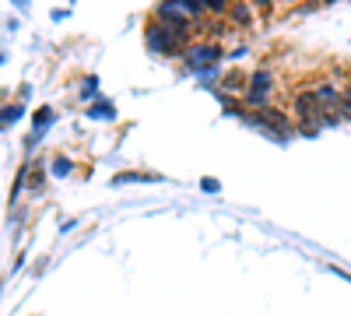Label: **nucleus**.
I'll list each match as a JSON object with an SVG mask.
<instances>
[{"label": "nucleus", "mask_w": 351, "mask_h": 316, "mask_svg": "<svg viewBox=\"0 0 351 316\" xmlns=\"http://www.w3.org/2000/svg\"><path fill=\"white\" fill-rule=\"evenodd\" d=\"M204 8H208L211 14H225V11H228V4H225V0H204Z\"/></svg>", "instance_id": "nucleus-6"}, {"label": "nucleus", "mask_w": 351, "mask_h": 316, "mask_svg": "<svg viewBox=\"0 0 351 316\" xmlns=\"http://www.w3.org/2000/svg\"><path fill=\"white\" fill-rule=\"evenodd\" d=\"M267 95H271V74H267V71H256V74L250 77L246 102H250V106H263V102H267Z\"/></svg>", "instance_id": "nucleus-2"}, {"label": "nucleus", "mask_w": 351, "mask_h": 316, "mask_svg": "<svg viewBox=\"0 0 351 316\" xmlns=\"http://www.w3.org/2000/svg\"><path fill=\"white\" fill-rule=\"evenodd\" d=\"M341 120H351V81L341 88Z\"/></svg>", "instance_id": "nucleus-4"}, {"label": "nucleus", "mask_w": 351, "mask_h": 316, "mask_svg": "<svg viewBox=\"0 0 351 316\" xmlns=\"http://www.w3.org/2000/svg\"><path fill=\"white\" fill-rule=\"evenodd\" d=\"M228 14L236 18L239 25H250V21H253V18H250V8H246V4H236V8H228Z\"/></svg>", "instance_id": "nucleus-5"}, {"label": "nucleus", "mask_w": 351, "mask_h": 316, "mask_svg": "<svg viewBox=\"0 0 351 316\" xmlns=\"http://www.w3.org/2000/svg\"><path fill=\"white\" fill-rule=\"evenodd\" d=\"M253 120H256V123H263V127H271V130H274L278 137H285V134L291 130L288 117H285V112H278V109H260Z\"/></svg>", "instance_id": "nucleus-3"}, {"label": "nucleus", "mask_w": 351, "mask_h": 316, "mask_svg": "<svg viewBox=\"0 0 351 316\" xmlns=\"http://www.w3.org/2000/svg\"><path fill=\"white\" fill-rule=\"evenodd\" d=\"M295 117L302 120V130H306V134H313L319 123L327 120V109L319 106L316 92H295Z\"/></svg>", "instance_id": "nucleus-1"}]
</instances>
